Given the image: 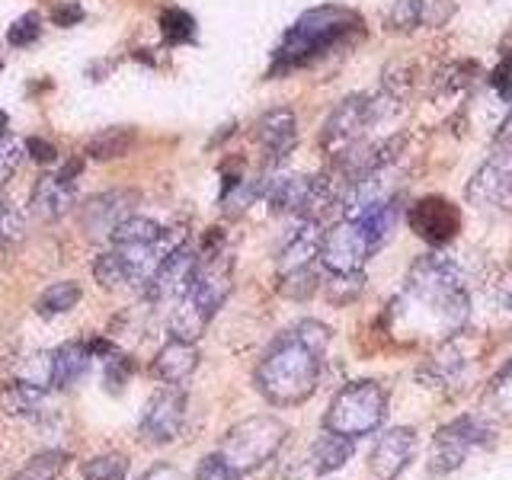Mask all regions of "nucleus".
<instances>
[{"mask_svg":"<svg viewBox=\"0 0 512 480\" xmlns=\"http://www.w3.org/2000/svg\"><path fill=\"white\" fill-rule=\"evenodd\" d=\"M80 474H84V480H125L128 477V458L122 452L96 455V458H87L84 464H80Z\"/></svg>","mask_w":512,"mask_h":480,"instance_id":"nucleus-28","label":"nucleus"},{"mask_svg":"<svg viewBox=\"0 0 512 480\" xmlns=\"http://www.w3.org/2000/svg\"><path fill=\"white\" fill-rule=\"evenodd\" d=\"M288 426L272 413H260V416H247L237 426L228 429V436L221 439L218 455L228 464V471L234 477H244L260 471L266 461H272L279 455V448L285 445Z\"/></svg>","mask_w":512,"mask_h":480,"instance_id":"nucleus-5","label":"nucleus"},{"mask_svg":"<svg viewBox=\"0 0 512 480\" xmlns=\"http://www.w3.org/2000/svg\"><path fill=\"white\" fill-rule=\"evenodd\" d=\"M352 448H356V442L340 436V432H330L324 429L317 436V442L311 445V471L314 474H333V471H340L343 464L352 458Z\"/></svg>","mask_w":512,"mask_h":480,"instance_id":"nucleus-22","label":"nucleus"},{"mask_svg":"<svg viewBox=\"0 0 512 480\" xmlns=\"http://www.w3.org/2000/svg\"><path fill=\"white\" fill-rule=\"evenodd\" d=\"M490 404L500 410L503 416H509L512 420V365L506 368V372L493 381V391H490Z\"/></svg>","mask_w":512,"mask_h":480,"instance_id":"nucleus-38","label":"nucleus"},{"mask_svg":"<svg viewBox=\"0 0 512 480\" xmlns=\"http://www.w3.org/2000/svg\"><path fill=\"white\" fill-rule=\"evenodd\" d=\"M327 340L317 330L298 324L269 346L263 362L256 365V388L272 407L304 404L320 381V356Z\"/></svg>","mask_w":512,"mask_h":480,"instance_id":"nucleus-2","label":"nucleus"},{"mask_svg":"<svg viewBox=\"0 0 512 480\" xmlns=\"http://www.w3.org/2000/svg\"><path fill=\"white\" fill-rule=\"evenodd\" d=\"M404 301L413 308V320L426 317L423 333L442 336V340L458 336L471 317V298L461 285V269L445 253H426L410 266Z\"/></svg>","mask_w":512,"mask_h":480,"instance_id":"nucleus-1","label":"nucleus"},{"mask_svg":"<svg viewBox=\"0 0 512 480\" xmlns=\"http://www.w3.org/2000/svg\"><path fill=\"white\" fill-rule=\"evenodd\" d=\"M135 202H138V192H128V189L103 192V196L90 199L87 208H84V228H87V234L90 237H109L119 221H125L128 215H132Z\"/></svg>","mask_w":512,"mask_h":480,"instance_id":"nucleus-14","label":"nucleus"},{"mask_svg":"<svg viewBox=\"0 0 512 480\" xmlns=\"http://www.w3.org/2000/svg\"><path fill=\"white\" fill-rule=\"evenodd\" d=\"M64 468H68V455L64 452H42V455H32L26 461V468L16 477L20 480H58Z\"/></svg>","mask_w":512,"mask_h":480,"instance_id":"nucleus-31","label":"nucleus"},{"mask_svg":"<svg viewBox=\"0 0 512 480\" xmlns=\"http://www.w3.org/2000/svg\"><path fill=\"white\" fill-rule=\"evenodd\" d=\"M39 26H42V20H39V13H26V16H20L13 26H10V32H7V42L13 45V48H26V45H32L39 39Z\"/></svg>","mask_w":512,"mask_h":480,"instance_id":"nucleus-37","label":"nucleus"},{"mask_svg":"<svg viewBox=\"0 0 512 480\" xmlns=\"http://www.w3.org/2000/svg\"><path fill=\"white\" fill-rule=\"evenodd\" d=\"M141 480H186V474L180 468H173V464H154Z\"/></svg>","mask_w":512,"mask_h":480,"instance_id":"nucleus-43","label":"nucleus"},{"mask_svg":"<svg viewBox=\"0 0 512 480\" xmlns=\"http://www.w3.org/2000/svg\"><path fill=\"white\" fill-rule=\"evenodd\" d=\"M26 240V218L10 202H0V250H16Z\"/></svg>","mask_w":512,"mask_h":480,"instance_id":"nucleus-32","label":"nucleus"},{"mask_svg":"<svg viewBox=\"0 0 512 480\" xmlns=\"http://www.w3.org/2000/svg\"><path fill=\"white\" fill-rule=\"evenodd\" d=\"M32 215L39 221H55L61 218L68 208L74 205V180H64V176H42L32 189Z\"/></svg>","mask_w":512,"mask_h":480,"instance_id":"nucleus-19","label":"nucleus"},{"mask_svg":"<svg viewBox=\"0 0 512 480\" xmlns=\"http://www.w3.org/2000/svg\"><path fill=\"white\" fill-rule=\"evenodd\" d=\"M407 224L426 244L442 247L448 240H455V234L461 231V208L445 196H426L410 205Z\"/></svg>","mask_w":512,"mask_h":480,"instance_id":"nucleus-11","label":"nucleus"},{"mask_svg":"<svg viewBox=\"0 0 512 480\" xmlns=\"http://www.w3.org/2000/svg\"><path fill=\"white\" fill-rule=\"evenodd\" d=\"M509 176H512V144L503 151H496L487 164L474 173V180L468 183V199L474 205H500Z\"/></svg>","mask_w":512,"mask_h":480,"instance_id":"nucleus-15","label":"nucleus"},{"mask_svg":"<svg viewBox=\"0 0 512 480\" xmlns=\"http://www.w3.org/2000/svg\"><path fill=\"white\" fill-rule=\"evenodd\" d=\"M381 116H384L381 100H372V96H346V100L330 112L320 144H324L333 157H340L349 148H356L359 138L365 135V128H372Z\"/></svg>","mask_w":512,"mask_h":480,"instance_id":"nucleus-8","label":"nucleus"},{"mask_svg":"<svg viewBox=\"0 0 512 480\" xmlns=\"http://www.w3.org/2000/svg\"><path fill=\"white\" fill-rule=\"evenodd\" d=\"M199 365V349L196 343H186V340H170L164 349L157 352V359L151 365V372L157 381L164 384H183Z\"/></svg>","mask_w":512,"mask_h":480,"instance_id":"nucleus-20","label":"nucleus"},{"mask_svg":"<svg viewBox=\"0 0 512 480\" xmlns=\"http://www.w3.org/2000/svg\"><path fill=\"white\" fill-rule=\"evenodd\" d=\"M378 253L368 240L365 228L359 221H340L324 234L320 240V256L317 260L324 263L327 272L333 276H349V272H362V266L368 263V256Z\"/></svg>","mask_w":512,"mask_h":480,"instance_id":"nucleus-9","label":"nucleus"},{"mask_svg":"<svg viewBox=\"0 0 512 480\" xmlns=\"http://www.w3.org/2000/svg\"><path fill=\"white\" fill-rule=\"evenodd\" d=\"M452 0H397L391 7L388 26L394 32H410L416 26H442L452 16Z\"/></svg>","mask_w":512,"mask_h":480,"instance_id":"nucleus-18","label":"nucleus"},{"mask_svg":"<svg viewBox=\"0 0 512 480\" xmlns=\"http://www.w3.org/2000/svg\"><path fill=\"white\" fill-rule=\"evenodd\" d=\"M199 269V250L183 240V244H176L167 256L164 263L157 266V272L151 276V282L144 285L148 288V295L154 301H167V298H183V292L189 288L192 276H196Z\"/></svg>","mask_w":512,"mask_h":480,"instance_id":"nucleus-13","label":"nucleus"},{"mask_svg":"<svg viewBox=\"0 0 512 480\" xmlns=\"http://www.w3.org/2000/svg\"><path fill=\"white\" fill-rule=\"evenodd\" d=\"M196 480H237L231 471H228V464L221 461V455H205L202 464H199V471H196Z\"/></svg>","mask_w":512,"mask_h":480,"instance_id":"nucleus-41","label":"nucleus"},{"mask_svg":"<svg viewBox=\"0 0 512 480\" xmlns=\"http://www.w3.org/2000/svg\"><path fill=\"white\" fill-rule=\"evenodd\" d=\"M496 445V426L487 423L484 416H458V420L445 423L429 448V471L432 474H452L458 471L471 452L477 448Z\"/></svg>","mask_w":512,"mask_h":480,"instance_id":"nucleus-7","label":"nucleus"},{"mask_svg":"<svg viewBox=\"0 0 512 480\" xmlns=\"http://www.w3.org/2000/svg\"><path fill=\"white\" fill-rule=\"evenodd\" d=\"M84 7L77 4V0H68V4H61V7H55L52 10V23L55 26H74V23H80L84 20Z\"/></svg>","mask_w":512,"mask_h":480,"instance_id":"nucleus-42","label":"nucleus"},{"mask_svg":"<svg viewBox=\"0 0 512 480\" xmlns=\"http://www.w3.org/2000/svg\"><path fill=\"white\" fill-rule=\"evenodd\" d=\"M320 276L314 266H304V269H292V272H282L279 276V295L292 298V301H304L317 292Z\"/></svg>","mask_w":512,"mask_h":480,"instance_id":"nucleus-30","label":"nucleus"},{"mask_svg":"<svg viewBox=\"0 0 512 480\" xmlns=\"http://www.w3.org/2000/svg\"><path fill=\"white\" fill-rule=\"evenodd\" d=\"M352 29H362L359 13L346 7H317L298 16V23L285 32V39L276 52V64L269 74H285L292 68H301L320 55H327L330 48L340 45Z\"/></svg>","mask_w":512,"mask_h":480,"instance_id":"nucleus-4","label":"nucleus"},{"mask_svg":"<svg viewBox=\"0 0 512 480\" xmlns=\"http://www.w3.org/2000/svg\"><path fill=\"white\" fill-rule=\"evenodd\" d=\"M80 304V285L77 282H55L36 298V314L42 317H58L68 314Z\"/></svg>","mask_w":512,"mask_h":480,"instance_id":"nucleus-27","label":"nucleus"},{"mask_svg":"<svg viewBox=\"0 0 512 480\" xmlns=\"http://www.w3.org/2000/svg\"><path fill=\"white\" fill-rule=\"evenodd\" d=\"M416 429L410 426H394L384 429L375 439L372 452H368V471H372L378 480H397L410 468V461L416 455Z\"/></svg>","mask_w":512,"mask_h":480,"instance_id":"nucleus-12","label":"nucleus"},{"mask_svg":"<svg viewBox=\"0 0 512 480\" xmlns=\"http://www.w3.org/2000/svg\"><path fill=\"white\" fill-rule=\"evenodd\" d=\"M164 234L167 231L160 228L157 221L141 218V215H128L125 221H119L116 228H112L109 240H112V247H141V244H157Z\"/></svg>","mask_w":512,"mask_h":480,"instance_id":"nucleus-26","label":"nucleus"},{"mask_svg":"<svg viewBox=\"0 0 512 480\" xmlns=\"http://www.w3.org/2000/svg\"><path fill=\"white\" fill-rule=\"evenodd\" d=\"M160 32H164L167 45H186L196 39V20H192L186 10L170 7L160 13Z\"/></svg>","mask_w":512,"mask_h":480,"instance_id":"nucleus-29","label":"nucleus"},{"mask_svg":"<svg viewBox=\"0 0 512 480\" xmlns=\"http://www.w3.org/2000/svg\"><path fill=\"white\" fill-rule=\"evenodd\" d=\"M183 416H186V394L180 384H164L141 413V442L148 445H167L180 436L183 429Z\"/></svg>","mask_w":512,"mask_h":480,"instance_id":"nucleus-10","label":"nucleus"},{"mask_svg":"<svg viewBox=\"0 0 512 480\" xmlns=\"http://www.w3.org/2000/svg\"><path fill=\"white\" fill-rule=\"evenodd\" d=\"M26 148L10 135H0V183H7L10 176L20 170Z\"/></svg>","mask_w":512,"mask_h":480,"instance_id":"nucleus-36","label":"nucleus"},{"mask_svg":"<svg viewBox=\"0 0 512 480\" xmlns=\"http://www.w3.org/2000/svg\"><path fill=\"white\" fill-rule=\"evenodd\" d=\"M90 349L87 343H64L58 352H52V388H71L90 368Z\"/></svg>","mask_w":512,"mask_h":480,"instance_id":"nucleus-24","label":"nucleus"},{"mask_svg":"<svg viewBox=\"0 0 512 480\" xmlns=\"http://www.w3.org/2000/svg\"><path fill=\"white\" fill-rule=\"evenodd\" d=\"M362 282H365L362 272H349V276H333V272H330L327 295H330L333 304H346L349 298H356L362 292Z\"/></svg>","mask_w":512,"mask_h":480,"instance_id":"nucleus-35","label":"nucleus"},{"mask_svg":"<svg viewBox=\"0 0 512 480\" xmlns=\"http://www.w3.org/2000/svg\"><path fill=\"white\" fill-rule=\"evenodd\" d=\"M93 276L103 288H119V285H128V276H125V266L116 256V250H109L103 256H96L93 260Z\"/></svg>","mask_w":512,"mask_h":480,"instance_id":"nucleus-33","label":"nucleus"},{"mask_svg":"<svg viewBox=\"0 0 512 480\" xmlns=\"http://www.w3.org/2000/svg\"><path fill=\"white\" fill-rule=\"evenodd\" d=\"M52 352H39V356H29L23 368L16 372V378L26 384H36V388H52Z\"/></svg>","mask_w":512,"mask_h":480,"instance_id":"nucleus-34","label":"nucleus"},{"mask_svg":"<svg viewBox=\"0 0 512 480\" xmlns=\"http://www.w3.org/2000/svg\"><path fill=\"white\" fill-rule=\"evenodd\" d=\"M320 240H324V231H320V221L314 218H301L298 228L288 234L285 247L279 253V276L292 269H304L314 266V260L320 256Z\"/></svg>","mask_w":512,"mask_h":480,"instance_id":"nucleus-17","label":"nucleus"},{"mask_svg":"<svg viewBox=\"0 0 512 480\" xmlns=\"http://www.w3.org/2000/svg\"><path fill=\"white\" fill-rule=\"evenodd\" d=\"M135 372V365L132 359H125V356H112L106 359V384H109V391H122L128 378H132Z\"/></svg>","mask_w":512,"mask_h":480,"instance_id":"nucleus-39","label":"nucleus"},{"mask_svg":"<svg viewBox=\"0 0 512 480\" xmlns=\"http://www.w3.org/2000/svg\"><path fill=\"white\" fill-rule=\"evenodd\" d=\"M26 154L36 160V164H42V167H52L55 160H58V148L52 141H45V138H26Z\"/></svg>","mask_w":512,"mask_h":480,"instance_id":"nucleus-40","label":"nucleus"},{"mask_svg":"<svg viewBox=\"0 0 512 480\" xmlns=\"http://www.w3.org/2000/svg\"><path fill=\"white\" fill-rule=\"evenodd\" d=\"M308 183H311V176H272L263 189L269 212H276V215L298 212L301 215L304 196H308Z\"/></svg>","mask_w":512,"mask_h":480,"instance_id":"nucleus-23","label":"nucleus"},{"mask_svg":"<svg viewBox=\"0 0 512 480\" xmlns=\"http://www.w3.org/2000/svg\"><path fill=\"white\" fill-rule=\"evenodd\" d=\"M256 141L263 144L269 160H282L292 154L298 141V122L292 109H272L256 122Z\"/></svg>","mask_w":512,"mask_h":480,"instance_id":"nucleus-16","label":"nucleus"},{"mask_svg":"<svg viewBox=\"0 0 512 480\" xmlns=\"http://www.w3.org/2000/svg\"><path fill=\"white\" fill-rule=\"evenodd\" d=\"M45 407V388H36V384H26L20 378L7 381L0 388V413L10 416V420H32L39 416Z\"/></svg>","mask_w":512,"mask_h":480,"instance_id":"nucleus-21","label":"nucleus"},{"mask_svg":"<svg viewBox=\"0 0 512 480\" xmlns=\"http://www.w3.org/2000/svg\"><path fill=\"white\" fill-rule=\"evenodd\" d=\"M13 480H20V477H13Z\"/></svg>","mask_w":512,"mask_h":480,"instance_id":"nucleus-45","label":"nucleus"},{"mask_svg":"<svg viewBox=\"0 0 512 480\" xmlns=\"http://www.w3.org/2000/svg\"><path fill=\"white\" fill-rule=\"evenodd\" d=\"M135 128L128 125H116V128H103V132H96L87 144H84V154L90 160H112V157H125L128 151L135 148Z\"/></svg>","mask_w":512,"mask_h":480,"instance_id":"nucleus-25","label":"nucleus"},{"mask_svg":"<svg viewBox=\"0 0 512 480\" xmlns=\"http://www.w3.org/2000/svg\"><path fill=\"white\" fill-rule=\"evenodd\" d=\"M231 279H234V256L228 250L218 253H199V269L192 276L189 288L183 292L180 304H176L170 333L173 340L196 343L205 333V327L212 324V317L224 304V298L231 295Z\"/></svg>","mask_w":512,"mask_h":480,"instance_id":"nucleus-3","label":"nucleus"},{"mask_svg":"<svg viewBox=\"0 0 512 480\" xmlns=\"http://www.w3.org/2000/svg\"><path fill=\"white\" fill-rule=\"evenodd\" d=\"M500 205L506 208V212H512V176H509V183H506V189H503V199H500Z\"/></svg>","mask_w":512,"mask_h":480,"instance_id":"nucleus-44","label":"nucleus"},{"mask_svg":"<svg viewBox=\"0 0 512 480\" xmlns=\"http://www.w3.org/2000/svg\"><path fill=\"white\" fill-rule=\"evenodd\" d=\"M384 416H388V391L378 381H352L330 400L324 413V429L340 432V436L356 442L378 432L384 426Z\"/></svg>","mask_w":512,"mask_h":480,"instance_id":"nucleus-6","label":"nucleus"}]
</instances>
